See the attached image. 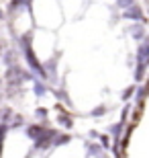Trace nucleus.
<instances>
[{
    "instance_id": "obj_1",
    "label": "nucleus",
    "mask_w": 149,
    "mask_h": 158,
    "mask_svg": "<svg viewBox=\"0 0 149 158\" xmlns=\"http://www.w3.org/2000/svg\"><path fill=\"white\" fill-rule=\"evenodd\" d=\"M31 37H23V49H25V58L29 60V66L33 68L35 72H39L41 76H45V68L39 64V60L35 58V53H33V49H31Z\"/></svg>"
},
{
    "instance_id": "obj_2",
    "label": "nucleus",
    "mask_w": 149,
    "mask_h": 158,
    "mask_svg": "<svg viewBox=\"0 0 149 158\" xmlns=\"http://www.w3.org/2000/svg\"><path fill=\"white\" fill-rule=\"evenodd\" d=\"M27 78H31V80H35L33 74H29V72H25L23 68H18V66H10L8 70H6V80L10 82V84H21L23 80H27Z\"/></svg>"
},
{
    "instance_id": "obj_3",
    "label": "nucleus",
    "mask_w": 149,
    "mask_h": 158,
    "mask_svg": "<svg viewBox=\"0 0 149 158\" xmlns=\"http://www.w3.org/2000/svg\"><path fill=\"white\" fill-rule=\"evenodd\" d=\"M53 138H55V131H53V129H47L45 134L41 135V138H39L37 142H35V148H39V150L47 148V146H49V142H51Z\"/></svg>"
},
{
    "instance_id": "obj_4",
    "label": "nucleus",
    "mask_w": 149,
    "mask_h": 158,
    "mask_svg": "<svg viewBox=\"0 0 149 158\" xmlns=\"http://www.w3.org/2000/svg\"><path fill=\"white\" fill-rule=\"evenodd\" d=\"M43 134H45V129H43V127H39V125H31V127L27 129V135H29L31 140H35V142L39 140V138H41Z\"/></svg>"
},
{
    "instance_id": "obj_5",
    "label": "nucleus",
    "mask_w": 149,
    "mask_h": 158,
    "mask_svg": "<svg viewBox=\"0 0 149 158\" xmlns=\"http://www.w3.org/2000/svg\"><path fill=\"white\" fill-rule=\"evenodd\" d=\"M127 19H141V10L139 8H129V10L125 12Z\"/></svg>"
},
{
    "instance_id": "obj_6",
    "label": "nucleus",
    "mask_w": 149,
    "mask_h": 158,
    "mask_svg": "<svg viewBox=\"0 0 149 158\" xmlns=\"http://www.w3.org/2000/svg\"><path fill=\"white\" fill-rule=\"evenodd\" d=\"M57 121L61 123V125H65V127H72V119H69L68 115H65V113H61V115H59V117H57Z\"/></svg>"
},
{
    "instance_id": "obj_7",
    "label": "nucleus",
    "mask_w": 149,
    "mask_h": 158,
    "mask_svg": "<svg viewBox=\"0 0 149 158\" xmlns=\"http://www.w3.org/2000/svg\"><path fill=\"white\" fill-rule=\"evenodd\" d=\"M35 94L41 97V94H45V86L41 84V82H35Z\"/></svg>"
},
{
    "instance_id": "obj_8",
    "label": "nucleus",
    "mask_w": 149,
    "mask_h": 158,
    "mask_svg": "<svg viewBox=\"0 0 149 158\" xmlns=\"http://www.w3.org/2000/svg\"><path fill=\"white\" fill-rule=\"evenodd\" d=\"M68 140H69L68 135H61V138H55V146H59V144H65Z\"/></svg>"
},
{
    "instance_id": "obj_9",
    "label": "nucleus",
    "mask_w": 149,
    "mask_h": 158,
    "mask_svg": "<svg viewBox=\"0 0 149 158\" xmlns=\"http://www.w3.org/2000/svg\"><path fill=\"white\" fill-rule=\"evenodd\" d=\"M133 0H119V6H131Z\"/></svg>"
},
{
    "instance_id": "obj_10",
    "label": "nucleus",
    "mask_w": 149,
    "mask_h": 158,
    "mask_svg": "<svg viewBox=\"0 0 149 158\" xmlns=\"http://www.w3.org/2000/svg\"><path fill=\"white\" fill-rule=\"evenodd\" d=\"M21 2H23V0H10V10H12V8H17Z\"/></svg>"
},
{
    "instance_id": "obj_11",
    "label": "nucleus",
    "mask_w": 149,
    "mask_h": 158,
    "mask_svg": "<svg viewBox=\"0 0 149 158\" xmlns=\"http://www.w3.org/2000/svg\"><path fill=\"white\" fill-rule=\"evenodd\" d=\"M45 115H47L45 109H37V117H45Z\"/></svg>"
},
{
    "instance_id": "obj_12",
    "label": "nucleus",
    "mask_w": 149,
    "mask_h": 158,
    "mask_svg": "<svg viewBox=\"0 0 149 158\" xmlns=\"http://www.w3.org/2000/svg\"><path fill=\"white\" fill-rule=\"evenodd\" d=\"M120 134V125H115V127H112V135H119Z\"/></svg>"
},
{
    "instance_id": "obj_13",
    "label": "nucleus",
    "mask_w": 149,
    "mask_h": 158,
    "mask_svg": "<svg viewBox=\"0 0 149 158\" xmlns=\"http://www.w3.org/2000/svg\"><path fill=\"white\" fill-rule=\"evenodd\" d=\"M4 131H6V125H0V140H2V135H4Z\"/></svg>"
},
{
    "instance_id": "obj_14",
    "label": "nucleus",
    "mask_w": 149,
    "mask_h": 158,
    "mask_svg": "<svg viewBox=\"0 0 149 158\" xmlns=\"http://www.w3.org/2000/svg\"><path fill=\"white\" fill-rule=\"evenodd\" d=\"M0 17H4V15H2V8H0Z\"/></svg>"
},
{
    "instance_id": "obj_15",
    "label": "nucleus",
    "mask_w": 149,
    "mask_h": 158,
    "mask_svg": "<svg viewBox=\"0 0 149 158\" xmlns=\"http://www.w3.org/2000/svg\"><path fill=\"white\" fill-rule=\"evenodd\" d=\"M0 86H2V82H0Z\"/></svg>"
}]
</instances>
